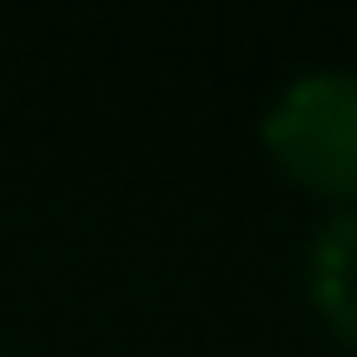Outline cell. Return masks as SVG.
Returning <instances> with one entry per match:
<instances>
[{
  "label": "cell",
  "instance_id": "cell-2",
  "mask_svg": "<svg viewBox=\"0 0 357 357\" xmlns=\"http://www.w3.org/2000/svg\"><path fill=\"white\" fill-rule=\"evenodd\" d=\"M305 284H311V305L324 311L344 344H357V212H337L318 225L305 252Z\"/></svg>",
  "mask_w": 357,
  "mask_h": 357
},
{
  "label": "cell",
  "instance_id": "cell-1",
  "mask_svg": "<svg viewBox=\"0 0 357 357\" xmlns=\"http://www.w3.org/2000/svg\"><path fill=\"white\" fill-rule=\"evenodd\" d=\"M265 146L298 185L357 199V73L324 66L291 79L265 119Z\"/></svg>",
  "mask_w": 357,
  "mask_h": 357
}]
</instances>
